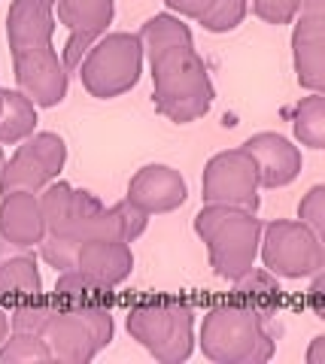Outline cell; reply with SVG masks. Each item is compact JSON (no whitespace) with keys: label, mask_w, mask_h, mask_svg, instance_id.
Wrapping results in <instances>:
<instances>
[{"label":"cell","mask_w":325,"mask_h":364,"mask_svg":"<svg viewBox=\"0 0 325 364\" xmlns=\"http://www.w3.org/2000/svg\"><path fill=\"white\" fill-rule=\"evenodd\" d=\"M58 270H80L82 277L95 279L100 289L113 291L122 286L131 270H134V252L131 243H119V240H92V243H80L64 255Z\"/></svg>","instance_id":"14"},{"label":"cell","mask_w":325,"mask_h":364,"mask_svg":"<svg viewBox=\"0 0 325 364\" xmlns=\"http://www.w3.org/2000/svg\"><path fill=\"white\" fill-rule=\"evenodd\" d=\"M167 9H171L174 16H186V18H201L207 13V6L213 0H164Z\"/></svg>","instance_id":"27"},{"label":"cell","mask_w":325,"mask_h":364,"mask_svg":"<svg viewBox=\"0 0 325 364\" xmlns=\"http://www.w3.org/2000/svg\"><path fill=\"white\" fill-rule=\"evenodd\" d=\"M128 334L161 364H179L195 349V310L188 304H140L128 310Z\"/></svg>","instance_id":"8"},{"label":"cell","mask_w":325,"mask_h":364,"mask_svg":"<svg viewBox=\"0 0 325 364\" xmlns=\"http://www.w3.org/2000/svg\"><path fill=\"white\" fill-rule=\"evenodd\" d=\"M234 282V298L238 304L250 306V310L262 313L265 318L279 310V304H283V289H279V282L271 270H259V267H250L246 273H240Z\"/></svg>","instance_id":"20"},{"label":"cell","mask_w":325,"mask_h":364,"mask_svg":"<svg viewBox=\"0 0 325 364\" xmlns=\"http://www.w3.org/2000/svg\"><path fill=\"white\" fill-rule=\"evenodd\" d=\"M0 104H4V97H0Z\"/></svg>","instance_id":"32"},{"label":"cell","mask_w":325,"mask_h":364,"mask_svg":"<svg viewBox=\"0 0 325 364\" xmlns=\"http://www.w3.org/2000/svg\"><path fill=\"white\" fill-rule=\"evenodd\" d=\"M43 4H49V6H55V4H58V0H43Z\"/></svg>","instance_id":"30"},{"label":"cell","mask_w":325,"mask_h":364,"mask_svg":"<svg viewBox=\"0 0 325 364\" xmlns=\"http://www.w3.org/2000/svg\"><path fill=\"white\" fill-rule=\"evenodd\" d=\"M40 210L46 237L40 240V255L58 270L64 255L80 243L119 240L134 243L146 231L149 215L128 200L104 207L92 191L73 188L70 182L55 179L40 191Z\"/></svg>","instance_id":"2"},{"label":"cell","mask_w":325,"mask_h":364,"mask_svg":"<svg viewBox=\"0 0 325 364\" xmlns=\"http://www.w3.org/2000/svg\"><path fill=\"white\" fill-rule=\"evenodd\" d=\"M9 328L33 331L49 346L52 361L85 364L113 340V310L104 301L58 298L55 304H21L9 313Z\"/></svg>","instance_id":"4"},{"label":"cell","mask_w":325,"mask_h":364,"mask_svg":"<svg viewBox=\"0 0 325 364\" xmlns=\"http://www.w3.org/2000/svg\"><path fill=\"white\" fill-rule=\"evenodd\" d=\"M25 361H52V352L43 343L40 334L13 328V334H6L4 343H0V364H25Z\"/></svg>","instance_id":"22"},{"label":"cell","mask_w":325,"mask_h":364,"mask_svg":"<svg viewBox=\"0 0 325 364\" xmlns=\"http://www.w3.org/2000/svg\"><path fill=\"white\" fill-rule=\"evenodd\" d=\"M55 6L43 0H13L6 13V40L13 52L18 91L37 107H58L67 97L70 73L61 55L52 49Z\"/></svg>","instance_id":"3"},{"label":"cell","mask_w":325,"mask_h":364,"mask_svg":"<svg viewBox=\"0 0 325 364\" xmlns=\"http://www.w3.org/2000/svg\"><path fill=\"white\" fill-rule=\"evenodd\" d=\"M0 237L28 249L40 246L46 237V225L37 191H9L0 198Z\"/></svg>","instance_id":"17"},{"label":"cell","mask_w":325,"mask_h":364,"mask_svg":"<svg viewBox=\"0 0 325 364\" xmlns=\"http://www.w3.org/2000/svg\"><path fill=\"white\" fill-rule=\"evenodd\" d=\"M64 161H67L64 136L52 131L31 134L28 140H21L16 155L0 167V195H9V191H37L40 195L49 182L58 179Z\"/></svg>","instance_id":"10"},{"label":"cell","mask_w":325,"mask_h":364,"mask_svg":"<svg viewBox=\"0 0 325 364\" xmlns=\"http://www.w3.org/2000/svg\"><path fill=\"white\" fill-rule=\"evenodd\" d=\"M292 131L310 149H325V95L310 91L292 107Z\"/></svg>","instance_id":"21"},{"label":"cell","mask_w":325,"mask_h":364,"mask_svg":"<svg viewBox=\"0 0 325 364\" xmlns=\"http://www.w3.org/2000/svg\"><path fill=\"white\" fill-rule=\"evenodd\" d=\"M246 13H250V0H213L207 6V13L198 21L210 33H228L234 28H240Z\"/></svg>","instance_id":"23"},{"label":"cell","mask_w":325,"mask_h":364,"mask_svg":"<svg viewBox=\"0 0 325 364\" xmlns=\"http://www.w3.org/2000/svg\"><path fill=\"white\" fill-rule=\"evenodd\" d=\"M9 334V313L0 310V343H4V337Z\"/></svg>","instance_id":"29"},{"label":"cell","mask_w":325,"mask_h":364,"mask_svg":"<svg viewBox=\"0 0 325 364\" xmlns=\"http://www.w3.org/2000/svg\"><path fill=\"white\" fill-rule=\"evenodd\" d=\"M43 291L37 255L0 237V298H37Z\"/></svg>","instance_id":"18"},{"label":"cell","mask_w":325,"mask_h":364,"mask_svg":"<svg viewBox=\"0 0 325 364\" xmlns=\"http://www.w3.org/2000/svg\"><path fill=\"white\" fill-rule=\"evenodd\" d=\"M58 21L67 28V46L61 52V61L67 73H73L85 52L104 37L113 25L116 0H58Z\"/></svg>","instance_id":"13"},{"label":"cell","mask_w":325,"mask_h":364,"mask_svg":"<svg viewBox=\"0 0 325 364\" xmlns=\"http://www.w3.org/2000/svg\"><path fill=\"white\" fill-rule=\"evenodd\" d=\"M55 294H58V298H80V301H104V298H110L107 289H100L95 279L82 277L80 270H58Z\"/></svg>","instance_id":"24"},{"label":"cell","mask_w":325,"mask_h":364,"mask_svg":"<svg viewBox=\"0 0 325 364\" xmlns=\"http://www.w3.org/2000/svg\"><path fill=\"white\" fill-rule=\"evenodd\" d=\"M140 43L152 70L155 109L176 124H188L207 116L216 100V88H213L210 70L195 49L186 21L174 13L152 16L143 21Z\"/></svg>","instance_id":"1"},{"label":"cell","mask_w":325,"mask_h":364,"mask_svg":"<svg viewBox=\"0 0 325 364\" xmlns=\"http://www.w3.org/2000/svg\"><path fill=\"white\" fill-rule=\"evenodd\" d=\"M0 146H16L28 140L37 128V104L18 88H0Z\"/></svg>","instance_id":"19"},{"label":"cell","mask_w":325,"mask_h":364,"mask_svg":"<svg viewBox=\"0 0 325 364\" xmlns=\"http://www.w3.org/2000/svg\"><path fill=\"white\" fill-rule=\"evenodd\" d=\"M292 31V58L298 85L325 91V0H298Z\"/></svg>","instance_id":"12"},{"label":"cell","mask_w":325,"mask_h":364,"mask_svg":"<svg viewBox=\"0 0 325 364\" xmlns=\"http://www.w3.org/2000/svg\"><path fill=\"white\" fill-rule=\"evenodd\" d=\"M252 13L267 25H289L298 13V0H250Z\"/></svg>","instance_id":"26"},{"label":"cell","mask_w":325,"mask_h":364,"mask_svg":"<svg viewBox=\"0 0 325 364\" xmlns=\"http://www.w3.org/2000/svg\"><path fill=\"white\" fill-rule=\"evenodd\" d=\"M240 149L259 167V182L265 188H283L301 173V149L277 131L252 134Z\"/></svg>","instance_id":"16"},{"label":"cell","mask_w":325,"mask_h":364,"mask_svg":"<svg viewBox=\"0 0 325 364\" xmlns=\"http://www.w3.org/2000/svg\"><path fill=\"white\" fill-rule=\"evenodd\" d=\"M143 43L140 33L116 31L100 37L92 49L85 52V58L80 61V79L82 88L97 100H110L131 91L140 82L143 73Z\"/></svg>","instance_id":"7"},{"label":"cell","mask_w":325,"mask_h":364,"mask_svg":"<svg viewBox=\"0 0 325 364\" xmlns=\"http://www.w3.org/2000/svg\"><path fill=\"white\" fill-rule=\"evenodd\" d=\"M259 255L274 277L307 279L325 267V246L304 222L277 219L262 225Z\"/></svg>","instance_id":"9"},{"label":"cell","mask_w":325,"mask_h":364,"mask_svg":"<svg viewBox=\"0 0 325 364\" xmlns=\"http://www.w3.org/2000/svg\"><path fill=\"white\" fill-rule=\"evenodd\" d=\"M125 200L146 215L174 213L188 200V186L179 170L167 164H146L131 176Z\"/></svg>","instance_id":"15"},{"label":"cell","mask_w":325,"mask_h":364,"mask_svg":"<svg viewBox=\"0 0 325 364\" xmlns=\"http://www.w3.org/2000/svg\"><path fill=\"white\" fill-rule=\"evenodd\" d=\"M0 167H4V149H0Z\"/></svg>","instance_id":"31"},{"label":"cell","mask_w":325,"mask_h":364,"mask_svg":"<svg viewBox=\"0 0 325 364\" xmlns=\"http://www.w3.org/2000/svg\"><path fill=\"white\" fill-rule=\"evenodd\" d=\"M265 316L243 304L213 306L201 325V352L216 364H265L274 358Z\"/></svg>","instance_id":"6"},{"label":"cell","mask_w":325,"mask_h":364,"mask_svg":"<svg viewBox=\"0 0 325 364\" xmlns=\"http://www.w3.org/2000/svg\"><path fill=\"white\" fill-rule=\"evenodd\" d=\"M259 167L243 149H228L213 155L204 167L201 179V195L204 203H228V207H243L259 213Z\"/></svg>","instance_id":"11"},{"label":"cell","mask_w":325,"mask_h":364,"mask_svg":"<svg viewBox=\"0 0 325 364\" xmlns=\"http://www.w3.org/2000/svg\"><path fill=\"white\" fill-rule=\"evenodd\" d=\"M195 234L204 240L210 267L222 279H238L259 258L262 219L252 210L204 203L195 215Z\"/></svg>","instance_id":"5"},{"label":"cell","mask_w":325,"mask_h":364,"mask_svg":"<svg viewBox=\"0 0 325 364\" xmlns=\"http://www.w3.org/2000/svg\"><path fill=\"white\" fill-rule=\"evenodd\" d=\"M298 219L304 222L316 237H325V188L313 186L298 203Z\"/></svg>","instance_id":"25"},{"label":"cell","mask_w":325,"mask_h":364,"mask_svg":"<svg viewBox=\"0 0 325 364\" xmlns=\"http://www.w3.org/2000/svg\"><path fill=\"white\" fill-rule=\"evenodd\" d=\"M307 364H325V337H313V343L307 349Z\"/></svg>","instance_id":"28"}]
</instances>
